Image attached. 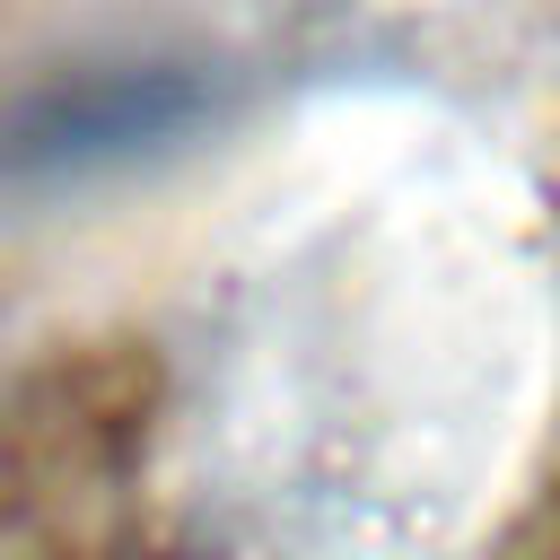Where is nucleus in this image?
I'll return each instance as SVG.
<instances>
[{"label": "nucleus", "instance_id": "1", "mask_svg": "<svg viewBox=\"0 0 560 560\" xmlns=\"http://www.w3.org/2000/svg\"><path fill=\"white\" fill-rule=\"evenodd\" d=\"M184 114V88L175 79H122L114 96H61L52 122L26 140L44 158H88V149H122V140H149L158 122Z\"/></svg>", "mask_w": 560, "mask_h": 560}]
</instances>
